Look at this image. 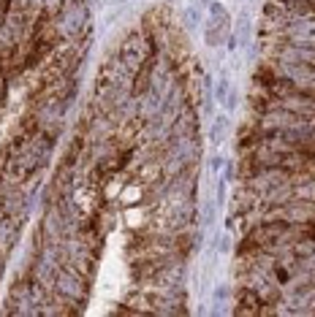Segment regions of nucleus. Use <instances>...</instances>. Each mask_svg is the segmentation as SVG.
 I'll use <instances>...</instances> for the list:
<instances>
[{
	"label": "nucleus",
	"mask_w": 315,
	"mask_h": 317,
	"mask_svg": "<svg viewBox=\"0 0 315 317\" xmlns=\"http://www.w3.org/2000/svg\"><path fill=\"white\" fill-rule=\"evenodd\" d=\"M117 57L128 68H133V71H136V68H139V62L144 60V33H141V30H130L128 36L120 41Z\"/></svg>",
	"instance_id": "obj_1"
},
{
	"label": "nucleus",
	"mask_w": 315,
	"mask_h": 317,
	"mask_svg": "<svg viewBox=\"0 0 315 317\" xmlns=\"http://www.w3.org/2000/svg\"><path fill=\"white\" fill-rule=\"evenodd\" d=\"M209 22H207V44L209 46H220L223 41H226L228 36V14L226 8H223L220 3H215L212 0L209 3Z\"/></svg>",
	"instance_id": "obj_2"
},
{
	"label": "nucleus",
	"mask_w": 315,
	"mask_h": 317,
	"mask_svg": "<svg viewBox=\"0 0 315 317\" xmlns=\"http://www.w3.org/2000/svg\"><path fill=\"white\" fill-rule=\"evenodd\" d=\"M228 95H231L228 79H226V76H220V82H217V87H215V98H217V103H226V101H228Z\"/></svg>",
	"instance_id": "obj_3"
},
{
	"label": "nucleus",
	"mask_w": 315,
	"mask_h": 317,
	"mask_svg": "<svg viewBox=\"0 0 315 317\" xmlns=\"http://www.w3.org/2000/svg\"><path fill=\"white\" fill-rule=\"evenodd\" d=\"M226 128H228V119H226V117H217L215 125H212V141L220 144V138H223V133H226Z\"/></svg>",
	"instance_id": "obj_4"
},
{
	"label": "nucleus",
	"mask_w": 315,
	"mask_h": 317,
	"mask_svg": "<svg viewBox=\"0 0 315 317\" xmlns=\"http://www.w3.org/2000/svg\"><path fill=\"white\" fill-rule=\"evenodd\" d=\"M185 22H188V25H196V22H198V11L196 8H188L185 11Z\"/></svg>",
	"instance_id": "obj_5"
},
{
	"label": "nucleus",
	"mask_w": 315,
	"mask_h": 317,
	"mask_svg": "<svg viewBox=\"0 0 315 317\" xmlns=\"http://www.w3.org/2000/svg\"><path fill=\"white\" fill-rule=\"evenodd\" d=\"M220 165H223V160H220V158H212V171H217Z\"/></svg>",
	"instance_id": "obj_6"
},
{
	"label": "nucleus",
	"mask_w": 315,
	"mask_h": 317,
	"mask_svg": "<svg viewBox=\"0 0 315 317\" xmlns=\"http://www.w3.org/2000/svg\"><path fill=\"white\" fill-rule=\"evenodd\" d=\"M201 3H212V0H201Z\"/></svg>",
	"instance_id": "obj_7"
}]
</instances>
